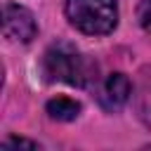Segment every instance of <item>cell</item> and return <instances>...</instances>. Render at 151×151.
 <instances>
[{"instance_id": "cell-1", "label": "cell", "mask_w": 151, "mask_h": 151, "mask_svg": "<svg viewBox=\"0 0 151 151\" xmlns=\"http://www.w3.org/2000/svg\"><path fill=\"white\" fill-rule=\"evenodd\" d=\"M42 73L52 83H66V85L83 87L92 78V66L73 45L57 42L42 57Z\"/></svg>"}, {"instance_id": "cell-2", "label": "cell", "mask_w": 151, "mask_h": 151, "mask_svg": "<svg viewBox=\"0 0 151 151\" xmlns=\"http://www.w3.org/2000/svg\"><path fill=\"white\" fill-rule=\"evenodd\" d=\"M66 17L78 31L104 35L118 24V5L116 0H66Z\"/></svg>"}, {"instance_id": "cell-3", "label": "cell", "mask_w": 151, "mask_h": 151, "mask_svg": "<svg viewBox=\"0 0 151 151\" xmlns=\"http://www.w3.org/2000/svg\"><path fill=\"white\" fill-rule=\"evenodd\" d=\"M2 28L5 35L19 42H31L38 33V24L35 17L31 14V9L21 7V5H5V17H2Z\"/></svg>"}, {"instance_id": "cell-4", "label": "cell", "mask_w": 151, "mask_h": 151, "mask_svg": "<svg viewBox=\"0 0 151 151\" xmlns=\"http://www.w3.org/2000/svg\"><path fill=\"white\" fill-rule=\"evenodd\" d=\"M130 92H132V85H130V78L125 73H111L101 90H99V101L104 109L109 111H116L120 106H125V101L130 99Z\"/></svg>"}, {"instance_id": "cell-5", "label": "cell", "mask_w": 151, "mask_h": 151, "mask_svg": "<svg viewBox=\"0 0 151 151\" xmlns=\"http://www.w3.org/2000/svg\"><path fill=\"white\" fill-rule=\"evenodd\" d=\"M47 113H50V118L66 123V120L78 118L80 104L73 101V99H68V97H57V99H50V101H47Z\"/></svg>"}, {"instance_id": "cell-6", "label": "cell", "mask_w": 151, "mask_h": 151, "mask_svg": "<svg viewBox=\"0 0 151 151\" xmlns=\"http://www.w3.org/2000/svg\"><path fill=\"white\" fill-rule=\"evenodd\" d=\"M137 19H139L142 28L151 33V0H142V2H139V9H137Z\"/></svg>"}, {"instance_id": "cell-7", "label": "cell", "mask_w": 151, "mask_h": 151, "mask_svg": "<svg viewBox=\"0 0 151 151\" xmlns=\"http://www.w3.org/2000/svg\"><path fill=\"white\" fill-rule=\"evenodd\" d=\"M5 149H9V146H26V149H38V144L35 142H28V139H17V137H9L5 144H2Z\"/></svg>"}]
</instances>
